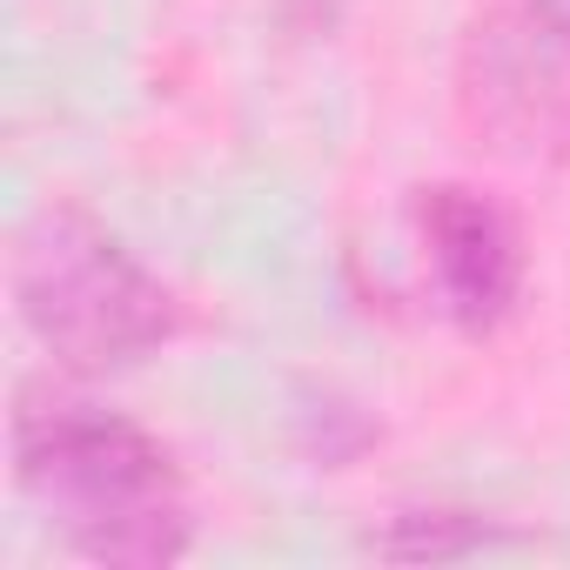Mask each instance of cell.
<instances>
[{
	"instance_id": "6da1fadb",
	"label": "cell",
	"mask_w": 570,
	"mask_h": 570,
	"mask_svg": "<svg viewBox=\"0 0 570 570\" xmlns=\"http://www.w3.org/2000/svg\"><path fill=\"white\" fill-rule=\"evenodd\" d=\"M21 483L61 510V530L95 563H175L188 550V510L175 463L155 436L88 403H28L14 416Z\"/></svg>"
},
{
	"instance_id": "7a4b0ae2",
	"label": "cell",
	"mask_w": 570,
	"mask_h": 570,
	"mask_svg": "<svg viewBox=\"0 0 570 570\" xmlns=\"http://www.w3.org/2000/svg\"><path fill=\"white\" fill-rule=\"evenodd\" d=\"M14 303L41 350L68 370H121L168 343L175 296L88 215L48 208L14 242Z\"/></svg>"
},
{
	"instance_id": "3957f363",
	"label": "cell",
	"mask_w": 570,
	"mask_h": 570,
	"mask_svg": "<svg viewBox=\"0 0 570 570\" xmlns=\"http://www.w3.org/2000/svg\"><path fill=\"white\" fill-rule=\"evenodd\" d=\"M456 108L470 135L523 168L570 161V21L503 0L456 55Z\"/></svg>"
},
{
	"instance_id": "277c9868",
	"label": "cell",
	"mask_w": 570,
	"mask_h": 570,
	"mask_svg": "<svg viewBox=\"0 0 570 570\" xmlns=\"http://www.w3.org/2000/svg\"><path fill=\"white\" fill-rule=\"evenodd\" d=\"M416 228H423V248H430V275H436L443 309L463 330H497L517 309V289H523L517 222L490 195H476L463 181H443V188H423Z\"/></svg>"
},
{
	"instance_id": "5b68a950",
	"label": "cell",
	"mask_w": 570,
	"mask_h": 570,
	"mask_svg": "<svg viewBox=\"0 0 570 570\" xmlns=\"http://www.w3.org/2000/svg\"><path fill=\"white\" fill-rule=\"evenodd\" d=\"M483 543H490V530L463 510H416V517H396L390 537H376V550L403 557V563H450V557H470Z\"/></svg>"
},
{
	"instance_id": "8992f818",
	"label": "cell",
	"mask_w": 570,
	"mask_h": 570,
	"mask_svg": "<svg viewBox=\"0 0 570 570\" xmlns=\"http://www.w3.org/2000/svg\"><path fill=\"white\" fill-rule=\"evenodd\" d=\"M530 8H543V14H557V21H570V0H530Z\"/></svg>"
}]
</instances>
